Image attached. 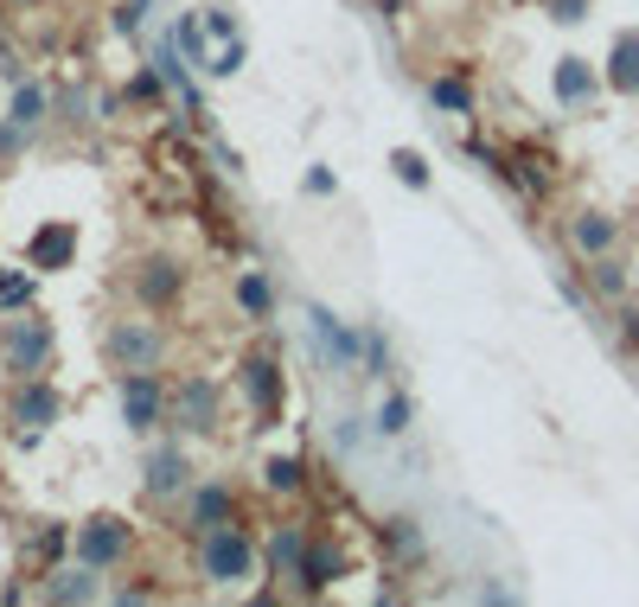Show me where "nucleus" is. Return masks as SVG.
Here are the masks:
<instances>
[{
	"mask_svg": "<svg viewBox=\"0 0 639 607\" xmlns=\"http://www.w3.org/2000/svg\"><path fill=\"white\" fill-rule=\"evenodd\" d=\"M614 83L620 90H639V38H620L614 45Z\"/></svg>",
	"mask_w": 639,
	"mask_h": 607,
	"instance_id": "obj_1",
	"label": "nucleus"
},
{
	"mask_svg": "<svg viewBox=\"0 0 639 607\" xmlns=\"http://www.w3.org/2000/svg\"><path fill=\"white\" fill-rule=\"evenodd\" d=\"M575 237H582L589 250H607V243H614V225H607V218H589V225L575 230Z\"/></svg>",
	"mask_w": 639,
	"mask_h": 607,
	"instance_id": "obj_2",
	"label": "nucleus"
}]
</instances>
